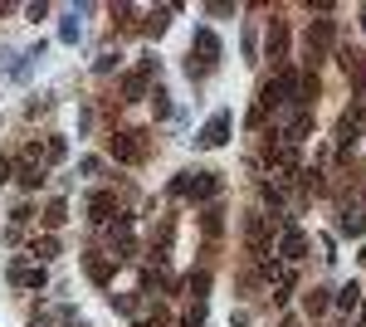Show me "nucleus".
Wrapping results in <instances>:
<instances>
[{"instance_id":"nucleus-1","label":"nucleus","mask_w":366,"mask_h":327,"mask_svg":"<svg viewBox=\"0 0 366 327\" xmlns=\"http://www.w3.org/2000/svg\"><path fill=\"white\" fill-rule=\"evenodd\" d=\"M239 235H244V249H249L254 259H264V254H274V235H269V215H244V225H239Z\"/></svg>"},{"instance_id":"nucleus-2","label":"nucleus","mask_w":366,"mask_h":327,"mask_svg":"<svg viewBox=\"0 0 366 327\" xmlns=\"http://www.w3.org/2000/svg\"><path fill=\"white\" fill-rule=\"evenodd\" d=\"M332 39H337V20H312L308 25V64H318V59H327L332 54Z\"/></svg>"},{"instance_id":"nucleus-3","label":"nucleus","mask_w":366,"mask_h":327,"mask_svg":"<svg viewBox=\"0 0 366 327\" xmlns=\"http://www.w3.org/2000/svg\"><path fill=\"white\" fill-rule=\"evenodd\" d=\"M195 54H200V74H211L215 64H220V54H225V44H220V34L215 30H195V39H191V59H195Z\"/></svg>"},{"instance_id":"nucleus-4","label":"nucleus","mask_w":366,"mask_h":327,"mask_svg":"<svg viewBox=\"0 0 366 327\" xmlns=\"http://www.w3.org/2000/svg\"><path fill=\"white\" fill-rule=\"evenodd\" d=\"M83 215H88L93 225H113L122 210H118V196H113V191H88V200H83Z\"/></svg>"},{"instance_id":"nucleus-5","label":"nucleus","mask_w":366,"mask_h":327,"mask_svg":"<svg viewBox=\"0 0 366 327\" xmlns=\"http://www.w3.org/2000/svg\"><path fill=\"white\" fill-rule=\"evenodd\" d=\"M220 171H186V200H195V205H205V200H215L220 196Z\"/></svg>"},{"instance_id":"nucleus-6","label":"nucleus","mask_w":366,"mask_h":327,"mask_svg":"<svg viewBox=\"0 0 366 327\" xmlns=\"http://www.w3.org/2000/svg\"><path fill=\"white\" fill-rule=\"evenodd\" d=\"M108 151H113L118 161H127V167L147 161V142H142V132H113V137H108Z\"/></svg>"},{"instance_id":"nucleus-7","label":"nucleus","mask_w":366,"mask_h":327,"mask_svg":"<svg viewBox=\"0 0 366 327\" xmlns=\"http://www.w3.org/2000/svg\"><path fill=\"white\" fill-rule=\"evenodd\" d=\"M225 142H230V113L220 107V113H211V123L195 132V147H200V151H215V147H225Z\"/></svg>"},{"instance_id":"nucleus-8","label":"nucleus","mask_w":366,"mask_h":327,"mask_svg":"<svg viewBox=\"0 0 366 327\" xmlns=\"http://www.w3.org/2000/svg\"><path fill=\"white\" fill-rule=\"evenodd\" d=\"M274 254H279L283 264H298V259L308 254V235H303L293 220H283V225H279V249H274Z\"/></svg>"},{"instance_id":"nucleus-9","label":"nucleus","mask_w":366,"mask_h":327,"mask_svg":"<svg viewBox=\"0 0 366 327\" xmlns=\"http://www.w3.org/2000/svg\"><path fill=\"white\" fill-rule=\"evenodd\" d=\"M10 284L15 288H44L49 274H44V264H10Z\"/></svg>"},{"instance_id":"nucleus-10","label":"nucleus","mask_w":366,"mask_h":327,"mask_svg":"<svg viewBox=\"0 0 366 327\" xmlns=\"http://www.w3.org/2000/svg\"><path fill=\"white\" fill-rule=\"evenodd\" d=\"M264 49H269L274 69H283V59H288V25H283V20H274V25H269V44H264Z\"/></svg>"},{"instance_id":"nucleus-11","label":"nucleus","mask_w":366,"mask_h":327,"mask_svg":"<svg viewBox=\"0 0 366 327\" xmlns=\"http://www.w3.org/2000/svg\"><path fill=\"white\" fill-rule=\"evenodd\" d=\"M83 268H88V279H93V284H113V274H118L113 254H88V259H83Z\"/></svg>"},{"instance_id":"nucleus-12","label":"nucleus","mask_w":366,"mask_h":327,"mask_svg":"<svg viewBox=\"0 0 366 327\" xmlns=\"http://www.w3.org/2000/svg\"><path fill=\"white\" fill-rule=\"evenodd\" d=\"M15 181H20L25 191H39V186H44V167H39L34 156H20V161H15Z\"/></svg>"},{"instance_id":"nucleus-13","label":"nucleus","mask_w":366,"mask_h":327,"mask_svg":"<svg viewBox=\"0 0 366 327\" xmlns=\"http://www.w3.org/2000/svg\"><path fill=\"white\" fill-rule=\"evenodd\" d=\"M122 103H142L147 98V74H122Z\"/></svg>"},{"instance_id":"nucleus-14","label":"nucleus","mask_w":366,"mask_h":327,"mask_svg":"<svg viewBox=\"0 0 366 327\" xmlns=\"http://www.w3.org/2000/svg\"><path fill=\"white\" fill-rule=\"evenodd\" d=\"M337 230H342V235H352V240H361V235H366V210H342Z\"/></svg>"},{"instance_id":"nucleus-15","label":"nucleus","mask_w":366,"mask_h":327,"mask_svg":"<svg viewBox=\"0 0 366 327\" xmlns=\"http://www.w3.org/2000/svg\"><path fill=\"white\" fill-rule=\"evenodd\" d=\"M327 303H332V288H308V298H303V308H308V317H318V313H327Z\"/></svg>"},{"instance_id":"nucleus-16","label":"nucleus","mask_w":366,"mask_h":327,"mask_svg":"<svg viewBox=\"0 0 366 327\" xmlns=\"http://www.w3.org/2000/svg\"><path fill=\"white\" fill-rule=\"evenodd\" d=\"M356 137H361V127H356L352 118H342V123H337V147H342V156L352 151V142H356Z\"/></svg>"},{"instance_id":"nucleus-17","label":"nucleus","mask_w":366,"mask_h":327,"mask_svg":"<svg viewBox=\"0 0 366 327\" xmlns=\"http://www.w3.org/2000/svg\"><path fill=\"white\" fill-rule=\"evenodd\" d=\"M64 220H69V205H64V200H49V205H44V225H49V230H59Z\"/></svg>"},{"instance_id":"nucleus-18","label":"nucleus","mask_w":366,"mask_h":327,"mask_svg":"<svg viewBox=\"0 0 366 327\" xmlns=\"http://www.w3.org/2000/svg\"><path fill=\"white\" fill-rule=\"evenodd\" d=\"M332 303H337L342 313H352V308L361 303V288H356V284H347V288H337V293H332Z\"/></svg>"},{"instance_id":"nucleus-19","label":"nucleus","mask_w":366,"mask_h":327,"mask_svg":"<svg viewBox=\"0 0 366 327\" xmlns=\"http://www.w3.org/2000/svg\"><path fill=\"white\" fill-rule=\"evenodd\" d=\"M30 254H34L39 264H44V259H54V254H59V240H54V235H44V240H34V249H30Z\"/></svg>"},{"instance_id":"nucleus-20","label":"nucleus","mask_w":366,"mask_h":327,"mask_svg":"<svg viewBox=\"0 0 366 327\" xmlns=\"http://www.w3.org/2000/svg\"><path fill=\"white\" fill-rule=\"evenodd\" d=\"M200 225H205V235L215 240V235L225 230V220H220V205H211V210H205V215H200Z\"/></svg>"},{"instance_id":"nucleus-21","label":"nucleus","mask_w":366,"mask_h":327,"mask_svg":"<svg viewBox=\"0 0 366 327\" xmlns=\"http://www.w3.org/2000/svg\"><path fill=\"white\" fill-rule=\"evenodd\" d=\"M259 196H264V205L283 210V186H279V181H264V186H259Z\"/></svg>"},{"instance_id":"nucleus-22","label":"nucleus","mask_w":366,"mask_h":327,"mask_svg":"<svg viewBox=\"0 0 366 327\" xmlns=\"http://www.w3.org/2000/svg\"><path fill=\"white\" fill-rule=\"evenodd\" d=\"M78 34H83V25H78V10H74V15L59 25V39H64V44H78Z\"/></svg>"},{"instance_id":"nucleus-23","label":"nucleus","mask_w":366,"mask_h":327,"mask_svg":"<svg viewBox=\"0 0 366 327\" xmlns=\"http://www.w3.org/2000/svg\"><path fill=\"white\" fill-rule=\"evenodd\" d=\"M151 98V113L156 118H171V98H166V88H156V93H147Z\"/></svg>"},{"instance_id":"nucleus-24","label":"nucleus","mask_w":366,"mask_h":327,"mask_svg":"<svg viewBox=\"0 0 366 327\" xmlns=\"http://www.w3.org/2000/svg\"><path fill=\"white\" fill-rule=\"evenodd\" d=\"M113 308H118L122 317H137V308H142V303H137L132 293H113Z\"/></svg>"},{"instance_id":"nucleus-25","label":"nucleus","mask_w":366,"mask_h":327,"mask_svg":"<svg viewBox=\"0 0 366 327\" xmlns=\"http://www.w3.org/2000/svg\"><path fill=\"white\" fill-rule=\"evenodd\" d=\"M166 25H171V10H151V20H147V34H166Z\"/></svg>"},{"instance_id":"nucleus-26","label":"nucleus","mask_w":366,"mask_h":327,"mask_svg":"<svg viewBox=\"0 0 366 327\" xmlns=\"http://www.w3.org/2000/svg\"><path fill=\"white\" fill-rule=\"evenodd\" d=\"M186 288H191L195 298H205V288H211V274H205V268H195V274L186 279Z\"/></svg>"},{"instance_id":"nucleus-27","label":"nucleus","mask_w":366,"mask_h":327,"mask_svg":"<svg viewBox=\"0 0 366 327\" xmlns=\"http://www.w3.org/2000/svg\"><path fill=\"white\" fill-rule=\"evenodd\" d=\"M64 151H69L64 137H49V142H44V156H49V161H64Z\"/></svg>"},{"instance_id":"nucleus-28","label":"nucleus","mask_w":366,"mask_h":327,"mask_svg":"<svg viewBox=\"0 0 366 327\" xmlns=\"http://www.w3.org/2000/svg\"><path fill=\"white\" fill-rule=\"evenodd\" d=\"M93 69H98V74H113V69H118V54H98Z\"/></svg>"},{"instance_id":"nucleus-29","label":"nucleus","mask_w":366,"mask_h":327,"mask_svg":"<svg viewBox=\"0 0 366 327\" xmlns=\"http://www.w3.org/2000/svg\"><path fill=\"white\" fill-rule=\"evenodd\" d=\"M6 181H15V161H10V156H0V186H6Z\"/></svg>"},{"instance_id":"nucleus-30","label":"nucleus","mask_w":366,"mask_h":327,"mask_svg":"<svg viewBox=\"0 0 366 327\" xmlns=\"http://www.w3.org/2000/svg\"><path fill=\"white\" fill-rule=\"evenodd\" d=\"M98 167H103L98 156H83V161H78V171H83V176H98Z\"/></svg>"},{"instance_id":"nucleus-31","label":"nucleus","mask_w":366,"mask_h":327,"mask_svg":"<svg viewBox=\"0 0 366 327\" xmlns=\"http://www.w3.org/2000/svg\"><path fill=\"white\" fill-rule=\"evenodd\" d=\"M25 15H30V20H34V25H39V20H44V15H49V6H44V0H39V6H25Z\"/></svg>"},{"instance_id":"nucleus-32","label":"nucleus","mask_w":366,"mask_h":327,"mask_svg":"<svg viewBox=\"0 0 366 327\" xmlns=\"http://www.w3.org/2000/svg\"><path fill=\"white\" fill-rule=\"evenodd\" d=\"M356 259H361V264H366V244H361V254H356Z\"/></svg>"},{"instance_id":"nucleus-33","label":"nucleus","mask_w":366,"mask_h":327,"mask_svg":"<svg viewBox=\"0 0 366 327\" xmlns=\"http://www.w3.org/2000/svg\"><path fill=\"white\" fill-rule=\"evenodd\" d=\"M361 327H366V308H361Z\"/></svg>"},{"instance_id":"nucleus-34","label":"nucleus","mask_w":366,"mask_h":327,"mask_svg":"<svg viewBox=\"0 0 366 327\" xmlns=\"http://www.w3.org/2000/svg\"><path fill=\"white\" fill-rule=\"evenodd\" d=\"M361 30H366V10H361Z\"/></svg>"},{"instance_id":"nucleus-35","label":"nucleus","mask_w":366,"mask_h":327,"mask_svg":"<svg viewBox=\"0 0 366 327\" xmlns=\"http://www.w3.org/2000/svg\"><path fill=\"white\" fill-rule=\"evenodd\" d=\"M361 200H366V191H361Z\"/></svg>"},{"instance_id":"nucleus-36","label":"nucleus","mask_w":366,"mask_h":327,"mask_svg":"<svg viewBox=\"0 0 366 327\" xmlns=\"http://www.w3.org/2000/svg\"><path fill=\"white\" fill-rule=\"evenodd\" d=\"M283 327H293V322H283Z\"/></svg>"},{"instance_id":"nucleus-37","label":"nucleus","mask_w":366,"mask_h":327,"mask_svg":"<svg viewBox=\"0 0 366 327\" xmlns=\"http://www.w3.org/2000/svg\"><path fill=\"white\" fill-rule=\"evenodd\" d=\"M181 327H186V322H181Z\"/></svg>"}]
</instances>
